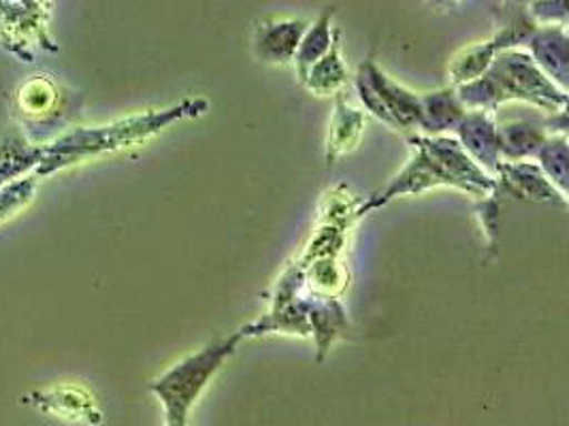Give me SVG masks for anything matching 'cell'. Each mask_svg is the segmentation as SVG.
Returning a JSON list of instances; mask_svg holds the SVG:
<instances>
[{"label":"cell","instance_id":"obj_21","mask_svg":"<svg viewBox=\"0 0 569 426\" xmlns=\"http://www.w3.org/2000/svg\"><path fill=\"white\" fill-rule=\"evenodd\" d=\"M37 187H39V178L34 173L0 187V220H7L13 213L20 212L27 203H30Z\"/></svg>","mask_w":569,"mask_h":426},{"label":"cell","instance_id":"obj_18","mask_svg":"<svg viewBox=\"0 0 569 426\" xmlns=\"http://www.w3.org/2000/svg\"><path fill=\"white\" fill-rule=\"evenodd\" d=\"M331 18H333V9H327L318 22L313 27H308L303 39H301V45L295 53V64H297V75L299 81L303 83L308 71L311 67L325 58L327 52L331 50L333 41H336L337 30H331Z\"/></svg>","mask_w":569,"mask_h":426},{"label":"cell","instance_id":"obj_8","mask_svg":"<svg viewBox=\"0 0 569 426\" xmlns=\"http://www.w3.org/2000/svg\"><path fill=\"white\" fill-rule=\"evenodd\" d=\"M457 141L467 156L495 180V173L503 160L499 152V136L492 113L467 111L457 126Z\"/></svg>","mask_w":569,"mask_h":426},{"label":"cell","instance_id":"obj_11","mask_svg":"<svg viewBox=\"0 0 569 426\" xmlns=\"http://www.w3.org/2000/svg\"><path fill=\"white\" fill-rule=\"evenodd\" d=\"M34 409L43 412V414H53L60 416L64 420H79V423H88V425H101L103 423V414L97 409L94 400L79 390V388H52V390H37L28 397Z\"/></svg>","mask_w":569,"mask_h":426},{"label":"cell","instance_id":"obj_10","mask_svg":"<svg viewBox=\"0 0 569 426\" xmlns=\"http://www.w3.org/2000/svg\"><path fill=\"white\" fill-rule=\"evenodd\" d=\"M308 30L303 20H262L254 30V53L260 62L284 64L295 60V53L301 45V39Z\"/></svg>","mask_w":569,"mask_h":426},{"label":"cell","instance_id":"obj_2","mask_svg":"<svg viewBox=\"0 0 569 426\" xmlns=\"http://www.w3.org/2000/svg\"><path fill=\"white\" fill-rule=\"evenodd\" d=\"M206 101H181L180 105L162 111H150L143 115L127 118L107 126H90V129H73L58 134L50 143L43 145V159L34 169V175L50 178L60 173L67 166H73L81 160L94 159L109 154L134 143L146 141L148 136L160 133L169 124L181 118L199 115L206 111Z\"/></svg>","mask_w":569,"mask_h":426},{"label":"cell","instance_id":"obj_15","mask_svg":"<svg viewBox=\"0 0 569 426\" xmlns=\"http://www.w3.org/2000/svg\"><path fill=\"white\" fill-rule=\"evenodd\" d=\"M43 159V145L30 143L22 133L9 134L0 141V187L27 178Z\"/></svg>","mask_w":569,"mask_h":426},{"label":"cell","instance_id":"obj_20","mask_svg":"<svg viewBox=\"0 0 569 426\" xmlns=\"http://www.w3.org/2000/svg\"><path fill=\"white\" fill-rule=\"evenodd\" d=\"M497 53L501 52L497 50V45L492 41L478 43V45H473L469 50H463V52L455 58V62L450 67L452 83L459 88V85H466L469 81L482 78L489 71V67H491Z\"/></svg>","mask_w":569,"mask_h":426},{"label":"cell","instance_id":"obj_19","mask_svg":"<svg viewBox=\"0 0 569 426\" xmlns=\"http://www.w3.org/2000/svg\"><path fill=\"white\" fill-rule=\"evenodd\" d=\"M540 160V171L546 180L559 190L561 196L568 199V139L566 134H550L546 139L540 152L536 154Z\"/></svg>","mask_w":569,"mask_h":426},{"label":"cell","instance_id":"obj_13","mask_svg":"<svg viewBox=\"0 0 569 426\" xmlns=\"http://www.w3.org/2000/svg\"><path fill=\"white\" fill-rule=\"evenodd\" d=\"M467 111L461 105L457 90L446 88L440 92H431L420 97V126L425 133L440 134L446 131H457L459 122Z\"/></svg>","mask_w":569,"mask_h":426},{"label":"cell","instance_id":"obj_1","mask_svg":"<svg viewBox=\"0 0 569 426\" xmlns=\"http://www.w3.org/2000/svg\"><path fill=\"white\" fill-rule=\"evenodd\" d=\"M415 159L390 182L382 192L373 194L367 205H361L357 215L382 207L397 196L420 194L429 187L452 186L463 190L476 199H492L497 194V182L487 175L452 136H410Z\"/></svg>","mask_w":569,"mask_h":426},{"label":"cell","instance_id":"obj_12","mask_svg":"<svg viewBox=\"0 0 569 426\" xmlns=\"http://www.w3.org/2000/svg\"><path fill=\"white\" fill-rule=\"evenodd\" d=\"M533 53L536 67L559 90L568 92V32L566 27H543L536 30L527 43Z\"/></svg>","mask_w":569,"mask_h":426},{"label":"cell","instance_id":"obj_17","mask_svg":"<svg viewBox=\"0 0 569 426\" xmlns=\"http://www.w3.org/2000/svg\"><path fill=\"white\" fill-rule=\"evenodd\" d=\"M346 81H348V69L341 58V32L337 30L331 50L311 67L301 85L318 97H327V94H339Z\"/></svg>","mask_w":569,"mask_h":426},{"label":"cell","instance_id":"obj_7","mask_svg":"<svg viewBox=\"0 0 569 426\" xmlns=\"http://www.w3.org/2000/svg\"><path fill=\"white\" fill-rule=\"evenodd\" d=\"M18 118L27 131L28 141L41 145L43 139H50L58 126L64 124L69 111L67 92L48 75L28 78L16 92Z\"/></svg>","mask_w":569,"mask_h":426},{"label":"cell","instance_id":"obj_14","mask_svg":"<svg viewBox=\"0 0 569 426\" xmlns=\"http://www.w3.org/2000/svg\"><path fill=\"white\" fill-rule=\"evenodd\" d=\"M497 136H499V152L501 160L506 162H520L525 159H536L540 152L546 139L550 136L546 124H536V122H508L503 126H497Z\"/></svg>","mask_w":569,"mask_h":426},{"label":"cell","instance_id":"obj_4","mask_svg":"<svg viewBox=\"0 0 569 426\" xmlns=\"http://www.w3.org/2000/svg\"><path fill=\"white\" fill-rule=\"evenodd\" d=\"M241 339V333H234L227 339H213L156 377L150 390L164 407V426H190L192 405L208 388L209 379L233 356Z\"/></svg>","mask_w":569,"mask_h":426},{"label":"cell","instance_id":"obj_6","mask_svg":"<svg viewBox=\"0 0 569 426\" xmlns=\"http://www.w3.org/2000/svg\"><path fill=\"white\" fill-rule=\"evenodd\" d=\"M357 90L365 106L395 131H410L420 126V97L401 88L367 58L357 75Z\"/></svg>","mask_w":569,"mask_h":426},{"label":"cell","instance_id":"obj_3","mask_svg":"<svg viewBox=\"0 0 569 426\" xmlns=\"http://www.w3.org/2000/svg\"><path fill=\"white\" fill-rule=\"evenodd\" d=\"M457 97L466 111L495 113L497 106L508 101H525L552 115L568 111V92L548 80L531 55L517 50L497 53L489 71L476 81L459 85Z\"/></svg>","mask_w":569,"mask_h":426},{"label":"cell","instance_id":"obj_16","mask_svg":"<svg viewBox=\"0 0 569 426\" xmlns=\"http://www.w3.org/2000/svg\"><path fill=\"white\" fill-rule=\"evenodd\" d=\"M336 118L331 122V133L327 141V162L333 164L339 156L350 152L361 139L365 129V115L359 109L343 99V92L336 94Z\"/></svg>","mask_w":569,"mask_h":426},{"label":"cell","instance_id":"obj_9","mask_svg":"<svg viewBox=\"0 0 569 426\" xmlns=\"http://www.w3.org/2000/svg\"><path fill=\"white\" fill-rule=\"evenodd\" d=\"M495 182L497 194L503 192L533 203H568V199L546 180L540 166L531 162H501L495 173Z\"/></svg>","mask_w":569,"mask_h":426},{"label":"cell","instance_id":"obj_5","mask_svg":"<svg viewBox=\"0 0 569 426\" xmlns=\"http://www.w3.org/2000/svg\"><path fill=\"white\" fill-rule=\"evenodd\" d=\"M50 2L0 0V45L24 62H32L37 50L58 52L50 34Z\"/></svg>","mask_w":569,"mask_h":426}]
</instances>
